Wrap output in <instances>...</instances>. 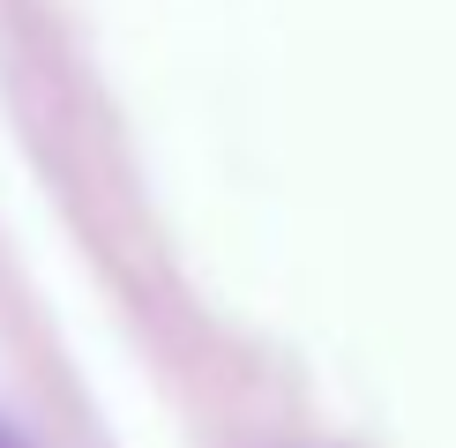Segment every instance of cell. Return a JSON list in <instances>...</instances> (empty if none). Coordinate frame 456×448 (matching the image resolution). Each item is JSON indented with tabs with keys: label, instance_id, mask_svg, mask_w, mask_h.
<instances>
[{
	"label": "cell",
	"instance_id": "1",
	"mask_svg": "<svg viewBox=\"0 0 456 448\" xmlns=\"http://www.w3.org/2000/svg\"><path fill=\"white\" fill-rule=\"evenodd\" d=\"M0 448H23V441H15V434H8V426H0Z\"/></svg>",
	"mask_w": 456,
	"mask_h": 448
}]
</instances>
